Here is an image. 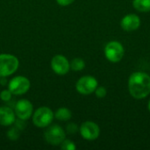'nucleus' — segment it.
Instances as JSON below:
<instances>
[{"instance_id":"f257e3e1","label":"nucleus","mask_w":150,"mask_h":150,"mask_svg":"<svg viewBox=\"0 0 150 150\" xmlns=\"http://www.w3.org/2000/svg\"><path fill=\"white\" fill-rule=\"evenodd\" d=\"M128 91L135 99H143L150 94V76L137 71L134 72L128 78Z\"/></svg>"},{"instance_id":"f03ea898","label":"nucleus","mask_w":150,"mask_h":150,"mask_svg":"<svg viewBox=\"0 0 150 150\" xmlns=\"http://www.w3.org/2000/svg\"><path fill=\"white\" fill-rule=\"evenodd\" d=\"M19 66L18 59L10 54H0V77H7L17 71Z\"/></svg>"},{"instance_id":"7ed1b4c3","label":"nucleus","mask_w":150,"mask_h":150,"mask_svg":"<svg viewBox=\"0 0 150 150\" xmlns=\"http://www.w3.org/2000/svg\"><path fill=\"white\" fill-rule=\"evenodd\" d=\"M32 117L34 126L40 128H44L47 127L53 122L54 119V113L49 107L40 106L35 112H33Z\"/></svg>"},{"instance_id":"20e7f679","label":"nucleus","mask_w":150,"mask_h":150,"mask_svg":"<svg viewBox=\"0 0 150 150\" xmlns=\"http://www.w3.org/2000/svg\"><path fill=\"white\" fill-rule=\"evenodd\" d=\"M124 54L125 49L123 45L117 40H112L105 47V58L111 62L116 63L120 62L124 56Z\"/></svg>"},{"instance_id":"39448f33","label":"nucleus","mask_w":150,"mask_h":150,"mask_svg":"<svg viewBox=\"0 0 150 150\" xmlns=\"http://www.w3.org/2000/svg\"><path fill=\"white\" fill-rule=\"evenodd\" d=\"M44 137L48 144L53 146H58L65 140L66 133L61 126L53 125L47 127V129L45 131Z\"/></svg>"},{"instance_id":"423d86ee","label":"nucleus","mask_w":150,"mask_h":150,"mask_svg":"<svg viewBox=\"0 0 150 150\" xmlns=\"http://www.w3.org/2000/svg\"><path fill=\"white\" fill-rule=\"evenodd\" d=\"M31 87V83L29 79L23 76H17L10 80L8 83V89L13 95H24L25 94Z\"/></svg>"},{"instance_id":"0eeeda50","label":"nucleus","mask_w":150,"mask_h":150,"mask_svg":"<svg viewBox=\"0 0 150 150\" xmlns=\"http://www.w3.org/2000/svg\"><path fill=\"white\" fill-rule=\"evenodd\" d=\"M98 86V80L92 76H84L78 79L76 83V89L82 95H90L95 91Z\"/></svg>"},{"instance_id":"6e6552de","label":"nucleus","mask_w":150,"mask_h":150,"mask_svg":"<svg viewBox=\"0 0 150 150\" xmlns=\"http://www.w3.org/2000/svg\"><path fill=\"white\" fill-rule=\"evenodd\" d=\"M81 136L87 141H95L100 134V128L98 125L93 121L83 122L79 128Z\"/></svg>"},{"instance_id":"1a4fd4ad","label":"nucleus","mask_w":150,"mask_h":150,"mask_svg":"<svg viewBox=\"0 0 150 150\" xmlns=\"http://www.w3.org/2000/svg\"><path fill=\"white\" fill-rule=\"evenodd\" d=\"M14 112L19 120H26L30 119L33 113V104L28 99H20L16 103Z\"/></svg>"},{"instance_id":"9d476101","label":"nucleus","mask_w":150,"mask_h":150,"mask_svg":"<svg viewBox=\"0 0 150 150\" xmlns=\"http://www.w3.org/2000/svg\"><path fill=\"white\" fill-rule=\"evenodd\" d=\"M51 68L55 74L64 76L70 69V62L64 55L56 54L51 60Z\"/></svg>"},{"instance_id":"9b49d317","label":"nucleus","mask_w":150,"mask_h":150,"mask_svg":"<svg viewBox=\"0 0 150 150\" xmlns=\"http://www.w3.org/2000/svg\"><path fill=\"white\" fill-rule=\"evenodd\" d=\"M141 25V18L134 13H130L123 17L120 21L121 28L126 32H133L137 30Z\"/></svg>"},{"instance_id":"f8f14e48","label":"nucleus","mask_w":150,"mask_h":150,"mask_svg":"<svg viewBox=\"0 0 150 150\" xmlns=\"http://www.w3.org/2000/svg\"><path fill=\"white\" fill-rule=\"evenodd\" d=\"M16 114L15 112L8 106L0 107V125L9 127L15 123Z\"/></svg>"},{"instance_id":"ddd939ff","label":"nucleus","mask_w":150,"mask_h":150,"mask_svg":"<svg viewBox=\"0 0 150 150\" xmlns=\"http://www.w3.org/2000/svg\"><path fill=\"white\" fill-rule=\"evenodd\" d=\"M72 112L67 107H60L54 112V118L60 121H68L71 119Z\"/></svg>"},{"instance_id":"4468645a","label":"nucleus","mask_w":150,"mask_h":150,"mask_svg":"<svg viewBox=\"0 0 150 150\" xmlns=\"http://www.w3.org/2000/svg\"><path fill=\"white\" fill-rule=\"evenodd\" d=\"M134 8L140 12L150 11V0H133Z\"/></svg>"},{"instance_id":"2eb2a0df","label":"nucleus","mask_w":150,"mask_h":150,"mask_svg":"<svg viewBox=\"0 0 150 150\" xmlns=\"http://www.w3.org/2000/svg\"><path fill=\"white\" fill-rule=\"evenodd\" d=\"M85 68V62L82 58H74L70 62V69L74 71H81Z\"/></svg>"},{"instance_id":"dca6fc26","label":"nucleus","mask_w":150,"mask_h":150,"mask_svg":"<svg viewBox=\"0 0 150 150\" xmlns=\"http://www.w3.org/2000/svg\"><path fill=\"white\" fill-rule=\"evenodd\" d=\"M60 147L63 150H76V146L74 142L66 139L60 144Z\"/></svg>"},{"instance_id":"f3484780","label":"nucleus","mask_w":150,"mask_h":150,"mask_svg":"<svg viewBox=\"0 0 150 150\" xmlns=\"http://www.w3.org/2000/svg\"><path fill=\"white\" fill-rule=\"evenodd\" d=\"M7 137L11 141H16L19 137V129L18 127H11L7 132Z\"/></svg>"},{"instance_id":"a211bd4d","label":"nucleus","mask_w":150,"mask_h":150,"mask_svg":"<svg viewBox=\"0 0 150 150\" xmlns=\"http://www.w3.org/2000/svg\"><path fill=\"white\" fill-rule=\"evenodd\" d=\"M11 96H12V93L11 92L9 89L4 90L0 92V98L4 102H9L11 99Z\"/></svg>"},{"instance_id":"6ab92c4d","label":"nucleus","mask_w":150,"mask_h":150,"mask_svg":"<svg viewBox=\"0 0 150 150\" xmlns=\"http://www.w3.org/2000/svg\"><path fill=\"white\" fill-rule=\"evenodd\" d=\"M95 94L98 98H103L106 96L107 94V90L104 86H98L97 89L95 90Z\"/></svg>"},{"instance_id":"aec40b11","label":"nucleus","mask_w":150,"mask_h":150,"mask_svg":"<svg viewBox=\"0 0 150 150\" xmlns=\"http://www.w3.org/2000/svg\"><path fill=\"white\" fill-rule=\"evenodd\" d=\"M66 129H67V132H68L69 134H76V133L79 130L78 127H77L76 124H74V123L69 124V125L67 126Z\"/></svg>"},{"instance_id":"412c9836","label":"nucleus","mask_w":150,"mask_h":150,"mask_svg":"<svg viewBox=\"0 0 150 150\" xmlns=\"http://www.w3.org/2000/svg\"><path fill=\"white\" fill-rule=\"evenodd\" d=\"M75 0H56L57 4L61 6H68L71 4Z\"/></svg>"},{"instance_id":"4be33fe9","label":"nucleus","mask_w":150,"mask_h":150,"mask_svg":"<svg viewBox=\"0 0 150 150\" xmlns=\"http://www.w3.org/2000/svg\"><path fill=\"white\" fill-rule=\"evenodd\" d=\"M148 109H149V111L150 112V100L149 101V104H148Z\"/></svg>"}]
</instances>
